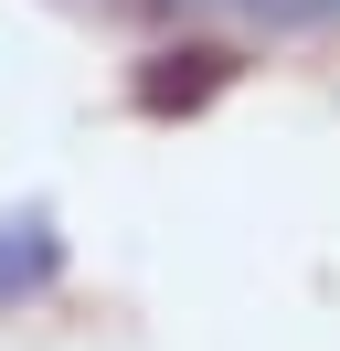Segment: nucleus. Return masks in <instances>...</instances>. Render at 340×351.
Returning a JSON list of instances; mask_svg holds the SVG:
<instances>
[{
  "label": "nucleus",
  "instance_id": "f257e3e1",
  "mask_svg": "<svg viewBox=\"0 0 340 351\" xmlns=\"http://www.w3.org/2000/svg\"><path fill=\"white\" fill-rule=\"evenodd\" d=\"M223 86H234V53H223V43H170V53H149L138 107H149V117H191L202 96H223Z\"/></svg>",
  "mask_w": 340,
  "mask_h": 351
},
{
  "label": "nucleus",
  "instance_id": "f03ea898",
  "mask_svg": "<svg viewBox=\"0 0 340 351\" xmlns=\"http://www.w3.org/2000/svg\"><path fill=\"white\" fill-rule=\"evenodd\" d=\"M53 266H64V245H53V223H42V213H11V223H0V298L53 287Z\"/></svg>",
  "mask_w": 340,
  "mask_h": 351
},
{
  "label": "nucleus",
  "instance_id": "7ed1b4c3",
  "mask_svg": "<svg viewBox=\"0 0 340 351\" xmlns=\"http://www.w3.org/2000/svg\"><path fill=\"white\" fill-rule=\"evenodd\" d=\"M245 11H276V22H308L319 0H245Z\"/></svg>",
  "mask_w": 340,
  "mask_h": 351
}]
</instances>
